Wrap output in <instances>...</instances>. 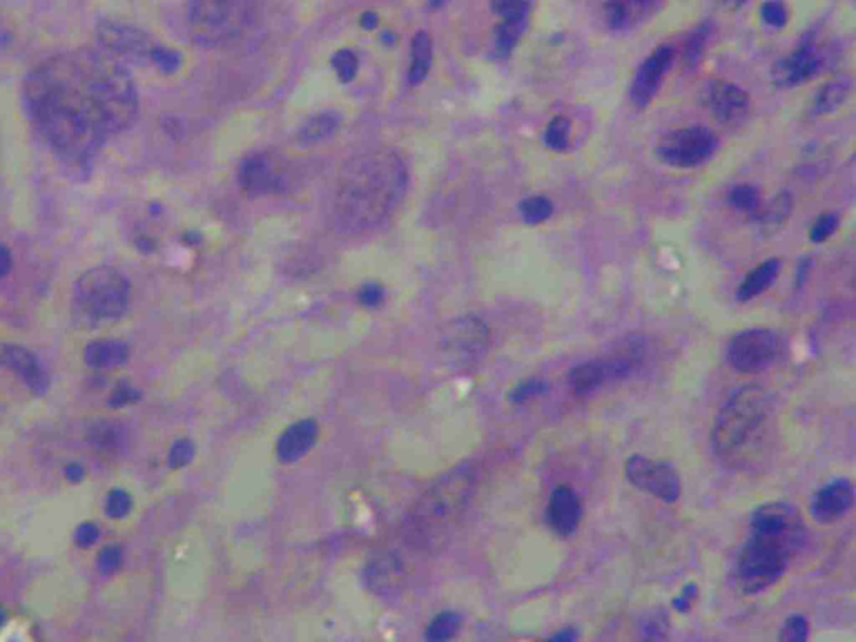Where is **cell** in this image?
<instances>
[{"label": "cell", "mask_w": 856, "mask_h": 642, "mask_svg": "<svg viewBox=\"0 0 856 642\" xmlns=\"http://www.w3.org/2000/svg\"><path fill=\"white\" fill-rule=\"evenodd\" d=\"M24 106L52 153L69 166L85 167L134 126L139 94L131 72L104 49H74L29 72Z\"/></svg>", "instance_id": "6da1fadb"}, {"label": "cell", "mask_w": 856, "mask_h": 642, "mask_svg": "<svg viewBox=\"0 0 856 642\" xmlns=\"http://www.w3.org/2000/svg\"><path fill=\"white\" fill-rule=\"evenodd\" d=\"M408 169L400 153L375 147L352 157L334 183L332 218L342 235L361 236L383 227L404 202Z\"/></svg>", "instance_id": "7a4b0ae2"}, {"label": "cell", "mask_w": 856, "mask_h": 642, "mask_svg": "<svg viewBox=\"0 0 856 642\" xmlns=\"http://www.w3.org/2000/svg\"><path fill=\"white\" fill-rule=\"evenodd\" d=\"M751 532L739 550L736 583L743 594H762L780 583L808 546L809 531L795 504L773 500L749 517Z\"/></svg>", "instance_id": "3957f363"}, {"label": "cell", "mask_w": 856, "mask_h": 642, "mask_svg": "<svg viewBox=\"0 0 856 642\" xmlns=\"http://www.w3.org/2000/svg\"><path fill=\"white\" fill-rule=\"evenodd\" d=\"M774 428L773 395L758 383L743 385L716 415L711 433L714 453L733 470L754 468L773 445Z\"/></svg>", "instance_id": "277c9868"}, {"label": "cell", "mask_w": 856, "mask_h": 642, "mask_svg": "<svg viewBox=\"0 0 856 642\" xmlns=\"http://www.w3.org/2000/svg\"><path fill=\"white\" fill-rule=\"evenodd\" d=\"M256 7V0H191L188 31L192 42L204 49L227 48L253 25Z\"/></svg>", "instance_id": "5b68a950"}, {"label": "cell", "mask_w": 856, "mask_h": 642, "mask_svg": "<svg viewBox=\"0 0 856 642\" xmlns=\"http://www.w3.org/2000/svg\"><path fill=\"white\" fill-rule=\"evenodd\" d=\"M129 281L112 266L91 268L77 280L74 288V313L87 325L114 321L129 305Z\"/></svg>", "instance_id": "8992f818"}, {"label": "cell", "mask_w": 856, "mask_h": 642, "mask_svg": "<svg viewBox=\"0 0 856 642\" xmlns=\"http://www.w3.org/2000/svg\"><path fill=\"white\" fill-rule=\"evenodd\" d=\"M97 36L101 49H104L107 54L118 60H149L159 71L166 74L178 71L181 66V58L176 50L157 44L138 27L120 22H106L99 27Z\"/></svg>", "instance_id": "52a82bcc"}, {"label": "cell", "mask_w": 856, "mask_h": 642, "mask_svg": "<svg viewBox=\"0 0 856 642\" xmlns=\"http://www.w3.org/2000/svg\"><path fill=\"white\" fill-rule=\"evenodd\" d=\"M644 361V346L639 342H628L618 352L604 358H595L575 365L569 371L567 385L575 397H587L611 381L629 379Z\"/></svg>", "instance_id": "ba28073f"}, {"label": "cell", "mask_w": 856, "mask_h": 642, "mask_svg": "<svg viewBox=\"0 0 856 642\" xmlns=\"http://www.w3.org/2000/svg\"><path fill=\"white\" fill-rule=\"evenodd\" d=\"M719 149V138L706 126H688L669 131L657 143L655 153L666 166L694 169L706 165Z\"/></svg>", "instance_id": "9c48e42d"}, {"label": "cell", "mask_w": 856, "mask_h": 642, "mask_svg": "<svg viewBox=\"0 0 856 642\" xmlns=\"http://www.w3.org/2000/svg\"><path fill=\"white\" fill-rule=\"evenodd\" d=\"M781 338L770 328H748L731 336L726 346V361L745 375L770 369L781 353Z\"/></svg>", "instance_id": "30bf717a"}, {"label": "cell", "mask_w": 856, "mask_h": 642, "mask_svg": "<svg viewBox=\"0 0 856 642\" xmlns=\"http://www.w3.org/2000/svg\"><path fill=\"white\" fill-rule=\"evenodd\" d=\"M624 476L632 487L663 500L664 504H674L681 497V477L666 460H655L634 453L624 464Z\"/></svg>", "instance_id": "8fae6325"}, {"label": "cell", "mask_w": 856, "mask_h": 642, "mask_svg": "<svg viewBox=\"0 0 856 642\" xmlns=\"http://www.w3.org/2000/svg\"><path fill=\"white\" fill-rule=\"evenodd\" d=\"M826 64V50L816 39L807 37L786 58L778 60L773 67V83L781 89H793L808 83L820 74Z\"/></svg>", "instance_id": "7c38bea8"}, {"label": "cell", "mask_w": 856, "mask_h": 642, "mask_svg": "<svg viewBox=\"0 0 856 642\" xmlns=\"http://www.w3.org/2000/svg\"><path fill=\"white\" fill-rule=\"evenodd\" d=\"M676 49L671 44L655 48L634 72L630 83V103L638 109H646L659 94L667 74L676 60Z\"/></svg>", "instance_id": "4fadbf2b"}, {"label": "cell", "mask_w": 856, "mask_h": 642, "mask_svg": "<svg viewBox=\"0 0 856 642\" xmlns=\"http://www.w3.org/2000/svg\"><path fill=\"white\" fill-rule=\"evenodd\" d=\"M285 163L273 151H256L239 166V184L251 196H266L283 190Z\"/></svg>", "instance_id": "5bb4252c"}, {"label": "cell", "mask_w": 856, "mask_h": 642, "mask_svg": "<svg viewBox=\"0 0 856 642\" xmlns=\"http://www.w3.org/2000/svg\"><path fill=\"white\" fill-rule=\"evenodd\" d=\"M855 505V486L848 477H838L821 486L809 502V515L820 525L844 519Z\"/></svg>", "instance_id": "9a60e30c"}, {"label": "cell", "mask_w": 856, "mask_h": 642, "mask_svg": "<svg viewBox=\"0 0 856 642\" xmlns=\"http://www.w3.org/2000/svg\"><path fill=\"white\" fill-rule=\"evenodd\" d=\"M584 504L579 492L569 486H557L550 492L546 522L559 537H571L581 527Z\"/></svg>", "instance_id": "2e32d148"}, {"label": "cell", "mask_w": 856, "mask_h": 642, "mask_svg": "<svg viewBox=\"0 0 856 642\" xmlns=\"http://www.w3.org/2000/svg\"><path fill=\"white\" fill-rule=\"evenodd\" d=\"M667 0H606L604 21L609 31L628 34L649 22Z\"/></svg>", "instance_id": "e0dca14e"}, {"label": "cell", "mask_w": 856, "mask_h": 642, "mask_svg": "<svg viewBox=\"0 0 856 642\" xmlns=\"http://www.w3.org/2000/svg\"><path fill=\"white\" fill-rule=\"evenodd\" d=\"M706 101L714 118L726 126L743 122L751 111L748 93L741 85L729 81H714L708 89Z\"/></svg>", "instance_id": "ac0fdd59"}, {"label": "cell", "mask_w": 856, "mask_h": 642, "mask_svg": "<svg viewBox=\"0 0 856 642\" xmlns=\"http://www.w3.org/2000/svg\"><path fill=\"white\" fill-rule=\"evenodd\" d=\"M781 270H783V262L780 258H770L762 264H758L737 288V301L748 303L754 298L762 297V293L768 291L774 285V281L780 278Z\"/></svg>", "instance_id": "d6986e66"}, {"label": "cell", "mask_w": 856, "mask_h": 642, "mask_svg": "<svg viewBox=\"0 0 856 642\" xmlns=\"http://www.w3.org/2000/svg\"><path fill=\"white\" fill-rule=\"evenodd\" d=\"M852 91H853V81L846 76L836 77L830 83L825 84L820 91L816 93V95L813 97V103L809 107L811 116L823 118V116H830L833 112H836L840 107L846 104V101L852 95Z\"/></svg>", "instance_id": "ffe728a7"}, {"label": "cell", "mask_w": 856, "mask_h": 642, "mask_svg": "<svg viewBox=\"0 0 856 642\" xmlns=\"http://www.w3.org/2000/svg\"><path fill=\"white\" fill-rule=\"evenodd\" d=\"M315 432H317L315 425L309 422L298 424L290 432H286L285 437L281 439L278 447L280 457L283 460H295L298 457H301L313 443Z\"/></svg>", "instance_id": "44dd1931"}, {"label": "cell", "mask_w": 856, "mask_h": 642, "mask_svg": "<svg viewBox=\"0 0 856 642\" xmlns=\"http://www.w3.org/2000/svg\"><path fill=\"white\" fill-rule=\"evenodd\" d=\"M432 66V39L427 32H418L412 40L408 81L412 85L424 83Z\"/></svg>", "instance_id": "7402d4cb"}, {"label": "cell", "mask_w": 856, "mask_h": 642, "mask_svg": "<svg viewBox=\"0 0 856 642\" xmlns=\"http://www.w3.org/2000/svg\"><path fill=\"white\" fill-rule=\"evenodd\" d=\"M340 128V116L336 112H321L303 124L299 129V141L303 144H318L332 138Z\"/></svg>", "instance_id": "603a6c76"}, {"label": "cell", "mask_w": 856, "mask_h": 642, "mask_svg": "<svg viewBox=\"0 0 856 642\" xmlns=\"http://www.w3.org/2000/svg\"><path fill=\"white\" fill-rule=\"evenodd\" d=\"M793 211V198L788 192L778 194L774 200L760 206L758 211L753 214L754 219L766 229H776L785 223Z\"/></svg>", "instance_id": "cb8c5ba5"}, {"label": "cell", "mask_w": 856, "mask_h": 642, "mask_svg": "<svg viewBox=\"0 0 856 642\" xmlns=\"http://www.w3.org/2000/svg\"><path fill=\"white\" fill-rule=\"evenodd\" d=\"M535 2L537 0H490V5L500 22L529 25Z\"/></svg>", "instance_id": "d4e9b609"}, {"label": "cell", "mask_w": 856, "mask_h": 642, "mask_svg": "<svg viewBox=\"0 0 856 642\" xmlns=\"http://www.w3.org/2000/svg\"><path fill=\"white\" fill-rule=\"evenodd\" d=\"M126 358V346L120 342H95L87 348V360L91 365L107 369V367H116Z\"/></svg>", "instance_id": "484cf974"}, {"label": "cell", "mask_w": 856, "mask_h": 642, "mask_svg": "<svg viewBox=\"0 0 856 642\" xmlns=\"http://www.w3.org/2000/svg\"><path fill=\"white\" fill-rule=\"evenodd\" d=\"M713 31L714 27L711 22H704V24L698 25L691 32L688 39H686V42H684V50H682V58H684L686 66L694 67V66L700 64V60L704 56V50L709 44V39L713 36Z\"/></svg>", "instance_id": "4316f807"}, {"label": "cell", "mask_w": 856, "mask_h": 642, "mask_svg": "<svg viewBox=\"0 0 856 642\" xmlns=\"http://www.w3.org/2000/svg\"><path fill=\"white\" fill-rule=\"evenodd\" d=\"M571 120L566 116H556L544 129V144L554 153H566L571 147Z\"/></svg>", "instance_id": "83f0119b"}, {"label": "cell", "mask_w": 856, "mask_h": 642, "mask_svg": "<svg viewBox=\"0 0 856 642\" xmlns=\"http://www.w3.org/2000/svg\"><path fill=\"white\" fill-rule=\"evenodd\" d=\"M727 202L731 208L743 213L754 214L762 206V192L753 184H737L727 192Z\"/></svg>", "instance_id": "f1b7e54d"}, {"label": "cell", "mask_w": 856, "mask_h": 642, "mask_svg": "<svg viewBox=\"0 0 856 642\" xmlns=\"http://www.w3.org/2000/svg\"><path fill=\"white\" fill-rule=\"evenodd\" d=\"M519 211L527 225H540L548 221L554 213V202L550 201L548 196L537 194V196L525 198L519 206Z\"/></svg>", "instance_id": "f546056e"}, {"label": "cell", "mask_w": 856, "mask_h": 642, "mask_svg": "<svg viewBox=\"0 0 856 642\" xmlns=\"http://www.w3.org/2000/svg\"><path fill=\"white\" fill-rule=\"evenodd\" d=\"M838 227H840V214L826 211L818 216L809 227V241L815 245H821L826 239L832 238L833 235L838 231Z\"/></svg>", "instance_id": "4dcf8cb0"}, {"label": "cell", "mask_w": 856, "mask_h": 642, "mask_svg": "<svg viewBox=\"0 0 856 642\" xmlns=\"http://www.w3.org/2000/svg\"><path fill=\"white\" fill-rule=\"evenodd\" d=\"M778 639L781 642H805L809 639L808 619L803 614H793L786 619L783 628L780 630Z\"/></svg>", "instance_id": "1f68e13d"}, {"label": "cell", "mask_w": 856, "mask_h": 642, "mask_svg": "<svg viewBox=\"0 0 856 642\" xmlns=\"http://www.w3.org/2000/svg\"><path fill=\"white\" fill-rule=\"evenodd\" d=\"M548 390H550V385L544 379H529V380L522 381L519 387L513 388V392L511 393V400L513 404H525L527 400H531L534 397L546 395Z\"/></svg>", "instance_id": "d6a6232c"}, {"label": "cell", "mask_w": 856, "mask_h": 642, "mask_svg": "<svg viewBox=\"0 0 856 642\" xmlns=\"http://www.w3.org/2000/svg\"><path fill=\"white\" fill-rule=\"evenodd\" d=\"M332 64H334V69L338 74V77L343 81V83H350L355 76H357L358 71V58L357 54L350 49H342L338 50L332 59Z\"/></svg>", "instance_id": "836d02e7"}, {"label": "cell", "mask_w": 856, "mask_h": 642, "mask_svg": "<svg viewBox=\"0 0 856 642\" xmlns=\"http://www.w3.org/2000/svg\"><path fill=\"white\" fill-rule=\"evenodd\" d=\"M762 19L771 29H783L789 21V13L783 0H766L762 5Z\"/></svg>", "instance_id": "e575fe53"}, {"label": "cell", "mask_w": 856, "mask_h": 642, "mask_svg": "<svg viewBox=\"0 0 856 642\" xmlns=\"http://www.w3.org/2000/svg\"><path fill=\"white\" fill-rule=\"evenodd\" d=\"M698 594H700L698 584H688V585H684L682 591L673 599L671 606H673V609H674L678 614H686V612H690L691 607L694 606V602H696V599H698Z\"/></svg>", "instance_id": "d590c367"}, {"label": "cell", "mask_w": 856, "mask_h": 642, "mask_svg": "<svg viewBox=\"0 0 856 642\" xmlns=\"http://www.w3.org/2000/svg\"><path fill=\"white\" fill-rule=\"evenodd\" d=\"M129 511V497L124 492H114L107 500V512L112 517H120Z\"/></svg>", "instance_id": "8d00e7d4"}, {"label": "cell", "mask_w": 856, "mask_h": 642, "mask_svg": "<svg viewBox=\"0 0 856 642\" xmlns=\"http://www.w3.org/2000/svg\"><path fill=\"white\" fill-rule=\"evenodd\" d=\"M664 629H666V624H663L661 618L649 619L642 628L646 639H664V634H663Z\"/></svg>", "instance_id": "74e56055"}, {"label": "cell", "mask_w": 856, "mask_h": 642, "mask_svg": "<svg viewBox=\"0 0 856 642\" xmlns=\"http://www.w3.org/2000/svg\"><path fill=\"white\" fill-rule=\"evenodd\" d=\"M548 639L557 642H572L575 641V639H579V634H577V630L574 629V628H564V629H560L559 632L552 634Z\"/></svg>", "instance_id": "f35d334b"}, {"label": "cell", "mask_w": 856, "mask_h": 642, "mask_svg": "<svg viewBox=\"0 0 856 642\" xmlns=\"http://www.w3.org/2000/svg\"><path fill=\"white\" fill-rule=\"evenodd\" d=\"M361 299L367 303V305H375L379 299H380V290L377 286H367L365 291L361 293Z\"/></svg>", "instance_id": "ab89813d"}, {"label": "cell", "mask_w": 856, "mask_h": 642, "mask_svg": "<svg viewBox=\"0 0 856 642\" xmlns=\"http://www.w3.org/2000/svg\"><path fill=\"white\" fill-rule=\"evenodd\" d=\"M11 263H13V258H11V253L7 248L0 246V278L4 274L7 273L11 270Z\"/></svg>", "instance_id": "60d3db41"}, {"label": "cell", "mask_w": 856, "mask_h": 642, "mask_svg": "<svg viewBox=\"0 0 856 642\" xmlns=\"http://www.w3.org/2000/svg\"><path fill=\"white\" fill-rule=\"evenodd\" d=\"M190 447L188 445H179L178 452L173 453V459L179 460V464H184V460L190 457Z\"/></svg>", "instance_id": "b9f144b4"}, {"label": "cell", "mask_w": 856, "mask_h": 642, "mask_svg": "<svg viewBox=\"0 0 856 642\" xmlns=\"http://www.w3.org/2000/svg\"><path fill=\"white\" fill-rule=\"evenodd\" d=\"M84 540H89V542L95 540L94 527H84L83 531H81V542H84Z\"/></svg>", "instance_id": "7bdbcfd3"}, {"label": "cell", "mask_w": 856, "mask_h": 642, "mask_svg": "<svg viewBox=\"0 0 856 642\" xmlns=\"http://www.w3.org/2000/svg\"><path fill=\"white\" fill-rule=\"evenodd\" d=\"M377 22H379V21H377L375 13H367L363 15V25H365V29H373V27L377 25Z\"/></svg>", "instance_id": "ee69618b"}, {"label": "cell", "mask_w": 856, "mask_h": 642, "mask_svg": "<svg viewBox=\"0 0 856 642\" xmlns=\"http://www.w3.org/2000/svg\"><path fill=\"white\" fill-rule=\"evenodd\" d=\"M725 2L726 4H729V5H733V7H741V5H745L748 0H725Z\"/></svg>", "instance_id": "f6af8a7d"}]
</instances>
